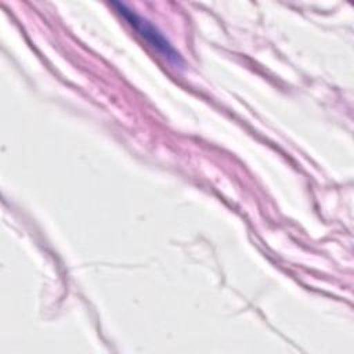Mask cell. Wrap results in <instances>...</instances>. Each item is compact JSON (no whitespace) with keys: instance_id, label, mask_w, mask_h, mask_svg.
Listing matches in <instances>:
<instances>
[{"instance_id":"obj_1","label":"cell","mask_w":354,"mask_h":354,"mask_svg":"<svg viewBox=\"0 0 354 354\" xmlns=\"http://www.w3.org/2000/svg\"><path fill=\"white\" fill-rule=\"evenodd\" d=\"M111 6L115 8V11L142 37L145 39L149 46H152L158 53H160L163 57H166L169 61L180 64L181 58L180 54L173 48V46L169 43V40L153 26L149 21L140 17L134 10L129 8L124 3L120 1H112Z\"/></svg>"}]
</instances>
